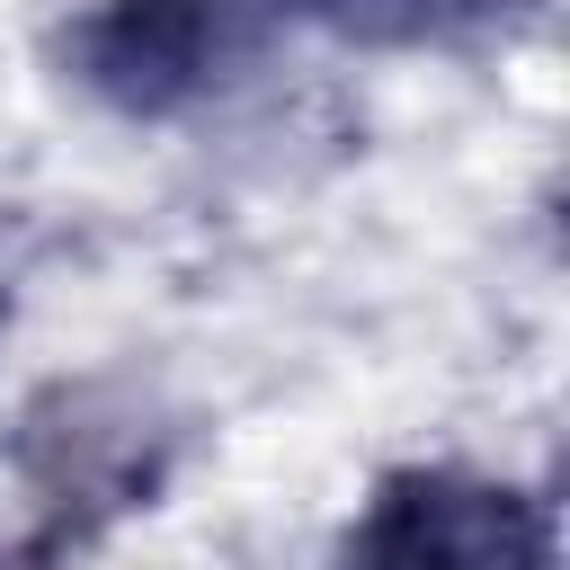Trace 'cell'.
<instances>
[{
    "label": "cell",
    "instance_id": "3957f363",
    "mask_svg": "<svg viewBox=\"0 0 570 570\" xmlns=\"http://www.w3.org/2000/svg\"><path fill=\"white\" fill-rule=\"evenodd\" d=\"M338 36H365V45H419V36H454L463 18H481L490 0H312Z\"/></svg>",
    "mask_w": 570,
    "mask_h": 570
},
{
    "label": "cell",
    "instance_id": "7a4b0ae2",
    "mask_svg": "<svg viewBox=\"0 0 570 570\" xmlns=\"http://www.w3.org/2000/svg\"><path fill=\"white\" fill-rule=\"evenodd\" d=\"M214 62H223V9L214 0H107L80 27V80L134 116L196 98L214 80Z\"/></svg>",
    "mask_w": 570,
    "mask_h": 570
},
{
    "label": "cell",
    "instance_id": "6da1fadb",
    "mask_svg": "<svg viewBox=\"0 0 570 570\" xmlns=\"http://www.w3.org/2000/svg\"><path fill=\"white\" fill-rule=\"evenodd\" d=\"M356 570H552V525L481 472H401L356 525Z\"/></svg>",
    "mask_w": 570,
    "mask_h": 570
}]
</instances>
